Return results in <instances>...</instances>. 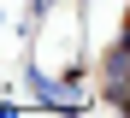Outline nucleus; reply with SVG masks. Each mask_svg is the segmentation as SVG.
Listing matches in <instances>:
<instances>
[{"mask_svg":"<svg viewBox=\"0 0 130 118\" xmlns=\"http://www.w3.org/2000/svg\"><path fill=\"white\" fill-rule=\"evenodd\" d=\"M118 41H124V47H130V12H124V36H118Z\"/></svg>","mask_w":130,"mask_h":118,"instance_id":"4","label":"nucleus"},{"mask_svg":"<svg viewBox=\"0 0 130 118\" xmlns=\"http://www.w3.org/2000/svg\"><path fill=\"white\" fill-rule=\"evenodd\" d=\"M77 106H89V83L71 71V77L53 83V112H77Z\"/></svg>","mask_w":130,"mask_h":118,"instance_id":"2","label":"nucleus"},{"mask_svg":"<svg viewBox=\"0 0 130 118\" xmlns=\"http://www.w3.org/2000/svg\"><path fill=\"white\" fill-rule=\"evenodd\" d=\"M53 83H59V77H47V71H41V65H24V89L36 94L41 106H53Z\"/></svg>","mask_w":130,"mask_h":118,"instance_id":"3","label":"nucleus"},{"mask_svg":"<svg viewBox=\"0 0 130 118\" xmlns=\"http://www.w3.org/2000/svg\"><path fill=\"white\" fill-rule=\"evenodd\" d=\"M47 6H53V0H47Z\"/></svg>","mask_w":130,"mask_h":118,"instance_id":"5","label":"nucleus"},{"mask_svg":"<svg viewBox=\"0 0 130 118\" xmlns=\"http://www.w3.org/2000/svg\"><path fill=\"white\" fill-rule=\"evenodd\" d=\"M101 100L112 112H130V47L124 41H112L101 53Z\"/></svg>","mask_w":130,"mask_h":118,"instance_id":"1","label":"nucleus"}]
</instances>
